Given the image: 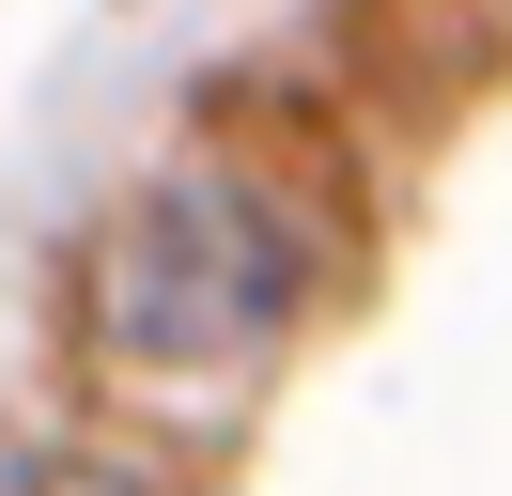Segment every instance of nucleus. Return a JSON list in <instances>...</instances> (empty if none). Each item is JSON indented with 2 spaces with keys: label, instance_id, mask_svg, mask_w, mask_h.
I'll list each match as a JSON object with an SVG mask.
<instances>
[{
  "label": "nucleus",
  "instance_id": "1",
  "mask_svg": "<svg viewBox=\"0 0 512 496\" xmlns=\"http://www.w3.org/2000/svg\"><path fill=\"white\" fill-rule=\"evenodd\" d=\"M280 310H295V217L218 155L156 171L94 248V341L125 372H233L280 341Z\"/></svg>",
  "mask_w": 512,
  "mask_h": 496
},
{
  "label": "nucleus",
  "instance_id": "2",
  "mask_svg": "<svg viewBox=\"0 0 512 496\" xmlns=\"http://www.w3.org/2000/svg\"><path fill=\"white\" fill-rule=\"evenodd\" d=\"M0 496H140V481H125V465H78V450H63V465H16Z\"/></svg>",
  "mask_w": 512,
  "mask_h": 496
}]
</instances>
